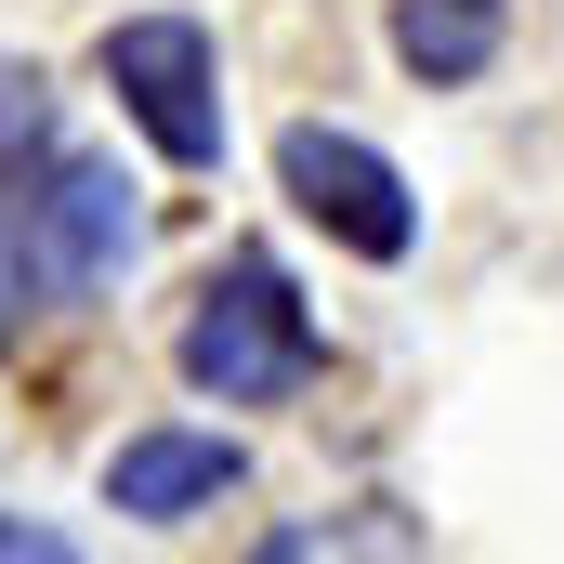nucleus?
I'll return each mask as SVG.
<instances>
[{
    "mask_svg": "<svg viewBox=\"0 0 564 564\" xmlns=\"http://www.w3.org/2000/svg\"><path fill=\"white\" fill-rule=\"evenodd\" d=\"M171 368H184V394H210V408H302V394L328 381V328H315V302L289 289L276 250H224L210 289L184 302V328H171Z\"/></svg>",
    "mask_w": 564,
    "mask_h": 564,
    "instance_id": "obj_1",
    "label": "nucleus"
},
{
    "mask_svg": "<svg viewBox=\"0 0 564 564\" xmlns=\"http://www.w3.org/2000/svg\"><path fill=\"white\" fill-rule=\"evenodd\" d=\"M93 79L119 93V119H132L171 171H224V40H210L197 13H106Z\"/></svg>",
    "mask_w": 564,
    "mask_h": 564,
    "instance_id": "obj_2",
    "label": "nucleus"
},
{
    "mask_svg": "<svg viewBox=\"0 0 564 564\" xmlns=\"http://www.w3.org/2000/svg\"><path fill=\"white\" fill-rule=\"evenodd\" d=\"M276 197L341 250V263H408V250H421L408 171H394L368 132H341V119H289L276 132Z\"/></svg>",
    "mask_w": 564,
    "mask_h": 564,
    "instance_id": "obj_3",
    "label": "nucleus"
},
{
    "mask_svg": "<svg viewBox=\"0 0 564 564\" xmlns=\"http://www.w3.org/2000/svg\"><path fill=\"white\" fill-rule=\"evenodd\" d=\"M26 210H40V263H53V302H106V289L132 276V250H144V184L119 171V158L66 144V171H53Z\"/></svg>",
    "mask_w": 564,
    "mask_h": 564,
    "instance_id": "obj_4",
    "label": "nucleus"
},
{
    "mask_svg": "<svg viewBox=\"0 0 564 564\" xmlns=\"http://www.w3.org/2000/svg\"><path fill=\"white\" fill-rule=\"evenodd\" d=\"M250 486V446L210 421H144L106 446V512L119 525H197V512H224Z\"/></svg>",
    "mask_w": 564,
    "mask_h": 564,
    "instance_id": "obj_5",
    "label": "nucleus"
},
{
    "mask_svg": "<svg viewBox=\"0 0 564 564\" xmlns=\"http://www.w3.org/2000/svg\"><path fill=\"white\" fill-rule=\"evenodd\" d=\"M381 40H394V66H408L421 93H473V79L512 53V0H394Z\"/></svg>",
    "mask_w": 564,
    "mask_h": 564,
    "instance_id": "obj_6",
    "label": "nucleus"
},
{
    "mask_svg": "<svg viewBox=\"0 0 564 564\" xmlns=\"http://www.w3.org/2000/svg\"><path fill=\"white\" fill-rule=\"evenodd\" d=\"M66 171V119H53V79L40 66H0V184H53Z\"/></svg>",
    "mask_w": 564,
    "mask_h": 564,
    "instance_id": "obj_7",
    "label": "nucleus"
},
{
    "mask_svg": "<svg viewBox=\"0 0 564 564\" xmlns=\"http://www.w3.org/2000/svg\"><path fill=\"white\" fill-rule=\"evenodd\" d=\"M433 525L408 512V499H341L328 525H276L263 539V564H315V552H421Z\"/></svg>",
    "mask_w": 564,
    "mask_h": 564,
    "instance_id": "obj_8",
    "label": "nucleus"
},
{
    "mask_svg": "<svg viewBox=\"0 0 564 564\" xmlns=\"http://www.w3.org/2000/svg\"><path fill=\"white\" fill-rule=\"evenodd\" d=\"M40 302H53V263H40V210H26V184H0V341H13Z\"/></svg>",
    "mask_w": 564,
    "mask_h": 564,
    "instance_id": "obj_9",
    "label": "nucleus"
},
{
    "mask_svg": "<svg viewBox=\"0 0 564 564\" xmlns=\"http://www.w3.org/2000/svg\"><path fill=\"white\" fill-rule=\"evenodd\" d=\"M66 552H79L66 525H26V512H0V564H66Z\"/></svg>",
    "mask_w": 564,
    "mask_h": 564,
    "instance_id": "obj_10",
    "label": "nucleus"
}]
</instances>
